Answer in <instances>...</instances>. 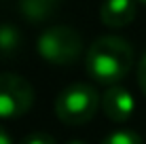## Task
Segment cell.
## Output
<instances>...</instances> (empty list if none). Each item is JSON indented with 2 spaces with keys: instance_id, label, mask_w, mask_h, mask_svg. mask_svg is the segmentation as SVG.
I'll return each instance as SVG.
<instances>
[{
  "instance_id": "6da1fadb",
  "label": "cell",
  "mask_w": 146,
  "mask_h": 144,
  "mask_svg": "<svg viewBox=\"0 0 146 144\" xmlns=\"http://www.w3.org/2000/svg\"><path fill=\"white\" fill-rule=\"evenodd\" d=\"M133 49L121 36H100L87 49L85 68L87 74L100 85H119L131 70Z\"/></svg>"
},
{
  "instance_id": "7a4b0ae2",
  "label": "cell",
  "mask_w": 146,
  "mask_h": 144,
  "mask_svg": "<svg viewBox=\"0 0 146 144\" xmlns=\"http://www.w3.org/2000/svg\"><path fill=\"white\" fill-rule=\"evenodd\" d=\"M102 106V96L91 83H72L59 91L55 100V115L66 125H85Z\"/></svg>"
},
{
  "instance_id": "3957f363",
  "label": "cell",
  "mask_w": 146,
  "mask_h": 144,
  "mask_svg": "<svg viewBox=\"0 0 146 144\" xmlns=\"http://www.w3.org/2000/svg\"><path fill=\"white\" fill-rule=\"evenodd\" d=\"M36 51L51 66H72L83 53V38L70 26H51L38 36Z\"/></svg>"
},
{
  "instance_id": "277c9868",
  "label": "cell",
  "mask_w": 146,
  "mask_h": 144,
  "mask_svg": "<svg viewBox=\"0 0 146 144\" xmlns=\"http://www.w3.org/2000/svg\"><path fill=\"white\" fill-rule=\"evenodd\" d=\"M34 87L15 72H0V119H17L32 108Z\"/></svg>"
},
{
  "instance_id": "5b68a950",
  "label": "cell",
  "mask_w": 146,
  "mask_h": 144,
  "mask_svg": "<svg viewBox=\"0 0 146 144\" xmlns=\"http://www.w3.org/2000/svg\"><path fill=\"white\" fill-rule=\"evenodd\" d=\"M102 110L110 121L123 123L133 115L135 100L133 96L121 85H112L102 93Z\"/></svg>"
},
{
  "instance_id": "8992f818",
  "label": "cell",
  "mask_w": 146,
  "mask_h": 144,
  "mask_svg": "<svg viewBox=\"0 0 146 144\" xmlns=\"http://www.w3.org/2000/svg\"><path fill=\"white\" fill-rule=\"evenodd\" d=\"M135 0H104L100 7V19L108 28H125L135 19Z\"/></svg>"
},
{
  "instance_id": "52a82bcc",
  "label": "cell",
  "mask_w": 146,
  "mask_h": 144,
  "mask_svg": "<svg viewBox=\"0 0 146 144\" xmlns=\"http://www.w3.org/2000/svg\"><path fill=\"white\" fill-rule=\"evenodd\" d=\"M64 0H17L21 17L30 23H44L59 11Z\"/></svg>"
},
{
  "instance_id": "ba28073f",
  "label": "cell",
  "mask_w": 146,
  "mask_h": 144,
  "mask_svg": "<svg viewBox=\"0 0 146 144\" xmlns=\"http://www.w3.org/2000/svg\"><path fill=\"white\" fill-rule=\"evenodd\" d=\"M23 36L17 26L13 23H0V59H13L21 51Z\"/></svg>"
},
{
  "instance_id": "9c48e42d",
  "label": "cell",
  "mask_w": 146,
  "mask_h": 144,
  "mask_svg": "<svg viewBox=\"0 0 146 144\" xmlns=\"http://www.w3.org/2000/svg\"><path fill=\"white\" fill-rule=\"evenodd\" d=\"M102 144H144V140L133 129H117L104 138Z\"/></svg>"
},
{
  "instance_id": "30bf717a",
  "label": "cell",
  "mask_w": 146,
  "mask_h": 144,
  "mask_svg": "<svg viewBox=\"0 0 146 144\" xmlns=\"http://www.w3.org/2000/svg\"><path fill=\"white\" fill-rule=\"evenodd\" d=\"M19 144H55V140H53V136H49L44 131H34L30 136H26Z\"/></svg>"
},
{
  "instance_id": "8fae6325",
  "label": "cell",
  "mask_w": 146,
  "mask_h": 144,
  "mask_svg": "<svg viewBox=\"0 0 146 144\" xmlns=\"http://www.w3.org/2000/svg\"><path fill=\"white\" fill-rule=\"evenodd\" d=\"M138 85L142 89V93L146 96V55L140 59V64H138Z\"/></svg>"
},
{
  "instance_id": "7c38bea8",
  "label": "cell",
  "mask_w": 146,
  "mask_h": 144,
  "mask_svg": "<svg viewBox=\"0 0 146 144\" xmlns=\"http://www.w3.org/2000/svg\"><path fill=\"white\" fill-rule=\"evenodd\" d=\"M0 144H13L11 136H9V133H7V129H4L2 125H0Z\"/></svg>"
},
{
  "instance_id": "4fadbf2b",
  "label": "cell",
  "mask_w": 146,
  "mask_h": 144,
  "mask_svg": "<svg viewBox=\"0 0 146 144\" xmlns=\"http://www.w3.org/2000/svg\"><path fill=\"white\" fill-rule=\"evenodd\" d=\"M68 144H87V142H83V140H72V142H68Z\"/></svg>"
},
{
  "instance_id": "5bb4252c",
  "label": "cell",
  "mask_w": 146,
  "mask_h": 144,
  "mask_svg": "<svg viewBox=\"0 0 146 144\" xmlns=\"http://www.w3.org/2000/svg\"><path fill=\"white\" fill-rule=\"evenodd\" d=\"M138 2H144V4H146V0H138Z\"/></svg>"
}]
</instances>
